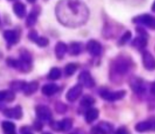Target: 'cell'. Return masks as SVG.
I'll use <instances>...</instances> for the list:
<instances>
[{"label": "cell", "instance_id": "cell-1", "mask_svg": "<svg viewBox=\"0 0 155 134\" xmlns=\"http://www.w3.org/2000/svg\"><path fill=\"white\" fill-rule=\"evenodd\" d=\"M57 15L64 25L77 27L86 22L89 13L86 6L79 0H64L58 6Z\"/></svg>", "mask_w": 155, "mask_h": 134}, {"label": "cell", "instance_id": "cell-2", "mask_svg": "<svg viewBox=\"0 0 155 134\" xmlns=\"http://www.w3.org/2000/svg\"><path fill=\"white\" fill-rule=\"evenodd\" d=\"M114 70L117 74L124 75L127 74L130 68V62L124 58L120 57L114 62Z\"/></svg>", "mask_w": 155, "mask_h": 134}, {"label": "cell", "instance_id": "cell-3", "mask_svg": "<svg viewBox=\"0 0 155 134\" xmlns=\"http://www.w3.org/2000/svg\"><path fill=\"white\" fill-rule=\"evenodd\" d=\"M79 83L82 86L91 88L95 85V81L88 71H83L79 76Z\"/></svg>", "mask_w": 155, "mask_h": 134}, {"label": "cell", "instance_id": "cell-4", "mask_svg": "<svg viewBox=\"0 0 155 134\" xmlns=\"http://www.w3.org/2000/svg\"><path fill=\"white\" fill-rule=\"evenodd\" d=\"M88 52L93 56H98L101 52V45L98 41L92 40L89 41L86 45Z\"/></svg>", "mask_w": 155, "mask_h": 134}, {"label": "cell", "instance_id": "cell-5", "mask_svg": "<svg viewBox=\"0 0 155 134\" xmlns=\"http://www.w3.org/2000/svg\"><path fill=\"white\" fill-rule=\"evenodd\" d=\"M143 65L147 70L153 71L155 69V59L148 52H145L143 54Z\"/></svg>", "mask_w": 155, "mask_h": 134}, {"label": "cell", "instance_id": "cell-6", "mask_svg": "<svg viewBox=\"0 0 155 134\" xmlns=\"http://www.w3.org/2000/svg\"><path fill=\"white\" fill-rule=\"evenodd\" d=\"M126 92L124 91H118V92H110L107 90H103L101 92V95L104 99L107 100H110V101H114V100L120 99L123 98Z\"/></svg>", "mask_w": 155, "mask_h": 134}, {"label": "cell", "instance_id": "cell-7", "mask_svg": "<svg viewBox=\"0 0 155 134\" xmlns=\"http://www.w3.org/2000/svg\"><path fill=\"white\" fill-rule=\"evenodd\" d=\"M134 21L140 24H143L148 27H151V28H155V18L151 17V15H144L142 16H139V18H136Z\"/></svg>", "mask_w": 155, "mask_h": 134}, {"label": "cell", "instance_id": "cell-8", "mask_svg": "<svg viewBox=\"0 0 155 134\" xmlns=\"http://www.w3.org/2000/svg\"><path fill=\"white\" fill-rule=\"evenodd\" d=\"M82 89H83V86L80 84L74 86L72 89L68 91V94H67V99L69 101H74L80 96L82 92Z\"/></svg>", "mask_w": 155, "mask_h": 134}, {"label": "cell", "instance_id": "cell-9", "mask_svg": "<svg viewBox=\"0 0 155 134\" xmlns=\"http://www.w3.org/2000/svg\"><path fill=\"white\" fill-rule=\"evenodd\" d=\"M4 37L11 45L15 44L18 41V35L14 30H6L4 33Z\"/></svg>", "mask_w": 155, "mask_h": 134}, {"label": "cell", "instance_id": "cell-10", "mask_svg": "<svg viewBox=\"0 0 155 134\" xmlns=\"http://www.w3.org/2000/svg\"><path fill=\"white\" fill-rule=\"evenodd\" d=\"M58 86L55 83H49V84H45L42 86V93L46 95H51L58 92Z\"/></svg>", "mask_w": 155, "mask_h": 134}, {"label": "cell", "instance_id": "cell-11", "mask_svg": "<svg viewBox=\"0 0 155 134\" xmlns=\"http://www.w3.org/2000/svg\"><path fill=\"white\" fill-rule=\"evenodd\" d=\"M68 51V46L64 42H58L55 46V54L58 59H62Z\"/></svg>", "mask_w": 155, "mask_h": 134}, {"label": "cell", "instance_id": "cell-12", "mask_svg": "<svg viewBox=\"0 0 155 134\" xmlns=\"http://www.w3.org/2000/svg\"><path fill=\"white\" fill-rule=\"evenodd\" d=\"M38 89V83L36 81L30 82L29 83H26L25 86L24 87V90L26 94L30 95L32 94L33 92H36V89Z\"/></svg>", "mask_w": 155, "mask_h": 134}, {"label": "cell", "instance_id": "cell-13", "mask_svg": "<svg viewBox=\"0 0 155 134\" xmlns=\"http://www.w3.org/2000/svg\"><path fill=\"white\" fill-rule=\"evenodd\" d=\"M146 45L147 40L144 36H139V37H136L133 42V46L136 47V49H143L144 47L146 46Z\"/></svg>", "mask_w": 155, "mask_h": 134}, {"label": "cell", "instance_id": "cell-14", "mask_svg": "<svg viewBox=\"0 0 155 134\" xmlns=\"http://www.w3.org/2000/svg\"><path fill=\"white\" fill-rule=\"evenodd\" d=\"M14 11H15V14L18 15L20 18H22L24 16L26 13V8L25 5L22 3L18 2L14 5Z\"/></svg>", "mask_w": 155, "mask_h": 134}, {"label": "cell", "instance_id": "cell-15", "mask_svg": "<svg viewBox=\"0 0 155 134\" xmlns=\"http://www.w3.org/2000/svg\"><path fill=\"white\" fill-rule=\"evenodd\" d=\"M82 51V45L78 42H73L71 44L69 48V52L72 55H77Z\"/></svg>", "mask_w": 155, "mask_h": 134}, {"label": "cell", "instance_id": "cell-16", "mask_svg": "<svg viewBox=\"0 0 155 134\" xmlns=\"http://www.w3.org/2000/svg\"><path fill=\"white\" fill-rule=\"evenodd\" d=\"M5 115L9 118H18L21 117V111L20 109V108H15V109H9V110L5 111Z\"/></svg>", "mask_w": 155, "mask_h": 134}, {"label": "cell", "instance_id": "cell-17", "mask_svg": "<svg viewBox=\"0 0 155 134\" xmlns=\"http://www.w3.org/2000/svg\"><path fill=\"white\" fill-rule=\"evenodd\" d=\"M61 75V73L60 69L58 68H51V71H50L49 74H48V77L50 80H55L60 78Z\"/></svg>", "mask_w": 155, "mask_h": 134}, {"label": "cell", "instance_id": "cell-18", "mask_svg": "<svg viewBox=\"0 0 155 134\" xmlns=\"http://www.w3.org/2000/svg\"><path fill=\"white\" fill-rule=\"evenodd\" d=\"M20 61L21 62L27 65H30L32 62V57L30 53L27 51H23L21 53V57H20Z\"/></svg>", "mask_w": 155, "mask_h": 134}, {"label": "cell", "instance_id": "cell-19", "mask_svg": "<svg viewBox=\"0 0 155 134\" xmlns=\"http://www.w3.org/2000/svg\"><path fill=\"white\" fill-rule=\"evenodd\" d=\"M77 69V65L74 63H70L66 65L64 68V72L65 74L68 76H71L76 72Z\"/></svg>", "mask_w": 155, "mask_h": 134}, {"label": "cell", "instance_id": "cell-20", "mask_svg": "<svg viewBox=\"0 0 155 134\" xmlns=\"http://www.w3.org/2000/svg\"><path fill=\"white\" fill-rule=\"evenodd\" d=\"M2 127L3 130L5 131L6 134H14L13 130L15 129V125L12 123L5 121L2 124Z\"/></svg>", "mask_w": 155, "mask_h": 134}, {"label": "cell", "instance_id": "cell-21", "mask_svg": "<svg viewBox=\"0 0 155 134\" xmlns=\"http://www.w3.org/2000/svg\"><path fill=\"white\" fill-rule=\"evenodd\" d=\"M36 19H37V14L35 13V12H32L30 14V15L28 16L27 20V24L28 27H32L35 24V23L36 22Z\"/></svg>", "mask_w": 155, "mask_h": 134}, {"label": "cell", "instance_id": "cell-22", "mask_svg": "<svg viewBox=\"0 0 155 134\" xmlns=\"http://www.w3.org/2000/svg\"><path fill=\"white\" fill-rule=\"evenodd\" d=\"M25 84V82L14 81L11 83V86H12V89H14V90H20V89H24Z\"/></svg>", "mask_w": 155, "mask_h": 134}, {"label": "cell", "instance_id": "cell-23", "mask_svg": "<svg viewBox=\"0 0 155 134\" xmlns=\"http://www.w3.org/2000/svg\"><path fill=\"white\" fill-rule=\"evenodd\" d=\"M98 117V111L95 109L90 110L87 113V121L88 122H92V121Z\"/></svg>", "mask_w": 155, "mask_h": 134}, {"label": "cell", "instance_id": "cell-24", "mask_svg": "<svg viewBox=\"0 0 155 134\" xmlns=\"http://www.w3.org/2000/svg\"><path fill=\"white\" fill-rule=\"evenodd\" d=\"M35 42H36L39 46L45 47L48 45V39H47V38L43 37V36H41V37H38L37 39H36V40L35 41Z\"/></svg>", "mask_w": 155, "mask_h": 134}, {"label": "cell", "instance_id": "cell-25", "mask_svg": "<svg viewBox=\"0 0 155 134\" xmlns=\"http://www.w3.org/2000/svg\"><path fill=\"white\" fill-rule=\"evenodd\" d=\"M37 112H38V115H39V116H40L41 118H48L50 115L48 109H46V108L45 107H40V109H38Z\"/></svg>", "mask_w": 155, "mask_h": 134}, {"label": "cell", "instance_id": "cell-26", "mask_svg": "<svg viewBox=\"0 0 155 134\" xmlns=\"http://www.w3.org/2000/svg\"><path fill=\"white\" fill-rule=\"evenodd\" d=\"M131 36L132 34L130 31L126 32V33L123 35V36H121L120 39L119 41V43L120 44V45H124V44H125L126 42H128V41L130 40V39L131 38Z\"/></svg>", "mask_w": 155, "mask_h": 134}, {"label": "cell", "instance_id": "cell-27", "mask_svg": "<svg viewBox=\"0 0 155 134\" xmlns=\"http://www.w3.org/2000/svg\"><path fill=\"white\" fill-rule=\"evenodd\" d=\"M142 83H141V81H139V80H134L131 83V86H133V89L136 91H140L142 89Z\"/></svg>", "mask_w": 155, "mask_h": 134}, {"label": "cell", "instance_id": "cell-28", "mask_svg": "<svg viewBox=\"0 0 155 134\" xmlns=\"http://www.w3.org/2000/svg\"><path fill=\"white\" fill-rule=\"evenodd\" d=\"M28 36H29V38H30V39H31L32 41H33V42H35V41L36 40V39L39 37V36H38V35H37V33H36V32H35V31L30 32V34H29Z\"/></svg>", "mask_w": 155, "mask_h": 134}, {"label": "cell", "instance_id": "cell-29", "mask_svg": "<svg viewBox=\"0 0 155 134\" xmlns=\"http://www.w3.org/2000/svg\"><path fill=\"white\" fill-rule=\"evenodd\" d=\"M94 102L93 99L92 98L91 96H86L85 97L84 99L83 100L82 102H83V104H86V105H89V104H92V102Z\"/></svg>", "mask_w": 155, "mask_h": 134}, {"label": "cell", "instance_id": "cell-30", "mask_svg": "<svg viewBox=\"0 0 155 134\" xmlns=\"http://www.w3.org/2000/svg\"><path fill=\"white\" fill-rule=\"evenodd\" d=\"M8 91H0V101L3 99H7Z\"/></svg>", "mask_w": 155, "mask_h": 134}, {"label": "cell", "instance_id": "cell-31", "mask_svg": "<svg viewBox=\"0 0 155 134\" xmlns=\"http://www.w3.org/2000/svg\"><path fill=\"white\" fill-rule=\"evenodd\" d=\"M151 93L154 94V95H155V83H152V85H151Z\"/></svg>", "mask_w": 155, "mask_h": 134}, {"label": "cell", "instance_id": "cell-32", "mask_svg": "<svg viewBox=\"0 0 155 134\" xmlns=\"http://www.w3.org/2000/svg\"><path fill=\"white\" fill-rule=\"evenodd\" d=\"M117 134H126V131L124 130H119L117 132Z\"/></svg>", "mask_w": 155, "mask_h": 134}, {"label": "cell", "instance_id": "cell-33", "mask_svg": "<svg viewBox=\"0 0 155 134\" xmlns=\"http://www.w3.org/2000/svg\"><path fill=\"white\" fill-rule=\"evenodd\" d=\"M152 10L154 11V12H155V2H154V4H153V5H152Z\"/></svg>", "mask_w": 155, "mask_h": 134}, {"label": "cell", "instance_id": "cell-34", "mask_svg": "<svg viewBox=\"0 0 155 134\" xmlns=\"http://www.w3.org/2000/svg\"><path fill=\"white\" fill-rule=\"evenodd\" d=\"M27 1H28L29 2H34L36 1V0H27Z\"/></svg>", "mask_w": 155, "mask_h": 134}]
</instances>
